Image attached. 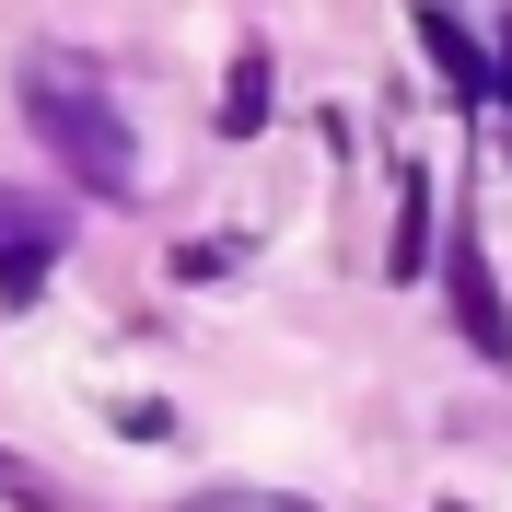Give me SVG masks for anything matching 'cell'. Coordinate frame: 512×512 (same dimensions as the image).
Segmentation results:
<instances>
[{
    "instance_id": "obj_1",
    "label": "cell",
    "mask_w": 512,
    "mask_h": 512,
    "mask_svg": "<svg viewBox=\"0 0 512 512\" xmlns=\"http://www.w3.org/2000/svg\"><path fill=\"white\" fill-rule=\"evenodd\" d=\"M24 117H35V140H47L94 198H128V187H140V140H128L117 94H105L82 59H35L24 70Z\"/></svg>"
},
{
    "instance_id": "obj_2",
    "label": "cell",
    "mask_w": 512,
    "mask_h": 512,
    "mask_svg": "<svg viewBox=\"0 0 512 512\" xmlns=\"http://www.w3.org/2000/svg\"><path fill=\"white\" fill-rule=\"evenodd\" d=\"M443 291H454V326H466V350L512 373V303H501V280H489V245H478V233H454Z\"/></svg>"
},
{
    "instance_id": "obj_3",
    "label": "cell",
    "mask_w": 512,
    "mask_h": 512,
    "mask_svg": "<svg viewBox=\"0 0 512 512\" xmlns=\"http://www.w3.org/2000/svg\"><path fill=\"white\" fill-rule=\"evenodd\" d=\"M408 12H419V47H431V70H443V94H466V105H478V94H489V59L466 47V24H454L443 0H408Z\"/></svg>"
},
{
    "instance_id": "obj_4",
    "label": "cell",
    "mask_w": 512,
    "mask_h": 512,
    "mask_svg": "<svg viewBox=\"0 0 512 512\" xmlns=\"http://www.w3.org/2000/svg\"><path fill=\"white\" fill-rule=\"evenodd\" d=\"M268 105H280V70H268V47H245V59L222 70V105H210V117H222V140H256Z\"/></svg>"
},
{
    "instance_id": "obj_5",
    "label": "cell",
    "mask_w": 512,
    "mask_h": 512,
    "mask_svg": "<svg viewBox=\"0 0 512 512\" xmlns=\"http://www.w3.org/2000/svg\"><path fill=\"white\" fill-rule=\"evenodd\" d=\"M431 268V175H396V233H384V280H419Z\"/></svg>"
},
{
    "instance_id": "obj_6",
    "label": "cell",
    "mask_w": 512,
    "mask_h": 512,
    "mask_svg": "<svg viewBox=\"0 0 512 512\" xmlns=\"http://www.w3.org/2000/svg\"><path fill=\"white\" fill-rule=\"evenodd\" d=\"M47 268H59V245H12V256H0V303L24 315L35 291H47Z\"/></svg>"
},
{
    "instance_id": "obj_7",
    "label": "cell",
    "mask_w": 512,
    "mask_h": 512,
    "mask_svg": "<svg viewBox=\"0 0 512 512\" xmlns=\"http://www.w3.org/2000/svg\"><path fill=\"white\" fill-rule=\"evenodd\" d=\"M12 245H59V222H47L24 187H0V256H12Z\"/></svg>"
},
{
    "instance_id": "obj_8",
    "label": "cell",
    "mask_w": 512,
    "mask_h": 512,
    "mask_svg": "<svg viewBox=\"0 0 512 512\" xmlns=\"http://www.w3.org/2000/svg\"><path fill=\"white\" fill-rule=\"evenodd\" d=\"M0 489H24V501H47V478H35V466H12V454H0Z\"/></svg>"
},
{
    "instance_id": "obj_9",
    "label": "cell",
    "mask_w": 512,
    "mask_h": 512,
    "mask_svg": "<svg viewBox=\"0 0 512 512\" xmlns=\"http://www.w3.org/2000/svg\"><path fill=\"white\" fill-rule=\"evenodd\" d=\"M489 94H512V35H501V59H489Z\"/></svg>"
}]
</instances>
